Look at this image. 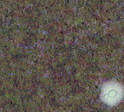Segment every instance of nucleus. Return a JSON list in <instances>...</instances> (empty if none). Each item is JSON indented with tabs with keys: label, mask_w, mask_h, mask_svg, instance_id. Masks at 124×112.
<instances>
[{
	"label": "nucleus",
	"mask_w": 124,
	"mask_h": 112,
	"mask_svg": "<svg viewBox=\"0 0 124 112\" xmlns=\"http://www.w3.org/2000/svg\"><path fill=\"white\" fill-rule=\"evenodd\" d=\"M124 95V89L117 82H108L104 84L102 88L101 98L108 105H117L121 100Z\"/></svg>",
	"instance_id": "obj_1"
}]
</instances>
